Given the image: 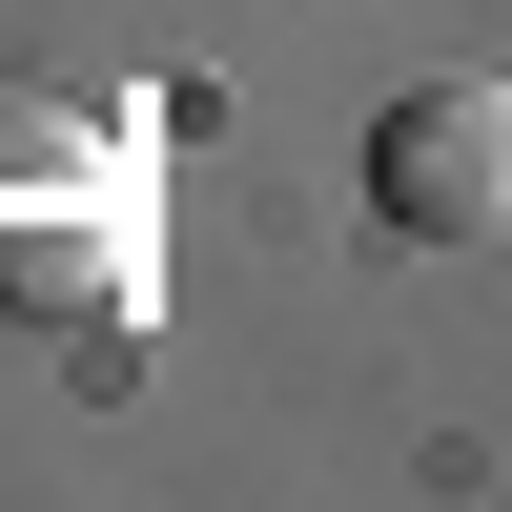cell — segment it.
<instances>
[{
	"label": "cell",
	"instance_id": "cell-1",
	"mask_svg": "<svg viewBox=\"0 0 512 512\" xmlns=\"http://www.w3.org/2000/svg\"><path fill=\"white\" fill-rule=\"evenodd\" d=\"M144 226H164V185L103 103H0V308L21 328H103L144 287Z\"/></svg>",
	"mask_w": 512,
	"mask_h": 512
},
{
	"label": "cell",
	"instance_id": "cell-2",
	"mask_svg": "<svg viewBox=\"0 0 512 512\" xmlns=\"http://www.w3.org/2000/svg\"><path fill=\"white\" fill-rule=\"evenodd\" d=\"M369 226L390 246H492L512 226V103L492 82H410L369 123Z\"/></svg>",
	"mask_w": 512,
	"mask_h": 512
}]
</instances>
